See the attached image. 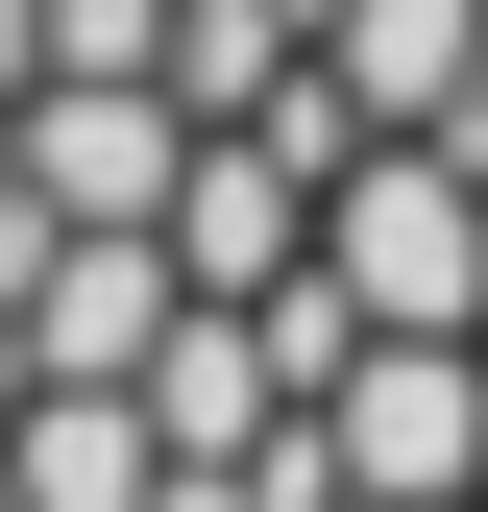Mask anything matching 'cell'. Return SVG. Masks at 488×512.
I'll list each match as a JSON object with an SVG mask.
<instances>
[{"label": "cell", "instance_id": "6da1fadb", "mask_svg": "<svg viewBox=\"0 0 488 512\" xmlns=\"http://www.w3.org/2000/svg\"><path fill=\"white\" fill-rule=\"evenodd\" d=\"M293 269L342 293V342H488V147H342L293 196Z\"/></svg>", "mask_w": 488, "mask_h": 512}, {"label": "cell", "instance_id": "7a4b0ae2", "mask_svg": "<svg viewBox=\"0 0 488 512\" xmlns=\"http://www.w3.org/2000/svg\"><path fill=\"white\" fill-rule=\"evenodd\" d=\"M293 464L318 512H488V342H342Z\"/></svg>", "mask_w": 488, "mask_h": 512}, {"label": "cell", "instance_id": "3957f363", "mask_svg": "<svg viewBox=\"0 0 488 512\" xmlns=\"http://www.w3.org/2000/svg\"><path fill=\"white\" fill-rule=\"evenodd\" d=\"M318 122L342 147H488V0H318Z\"/></svg>", "mask_w": 488, "mask_h": 512}, {"label": "cell", "instance_id": "277c9868", "mask_svg": "<svg viewBox=\"0 0 488 512\" xmlns=\"http://www.w3.org/2000/svg\"><path fill=\"white\" fill-rule=\"evenodd\" d=\"M171 147H196L171 98H25V147H0V196H25L49 244H147V220H171Z\"/></svg>", "mask_w": 488, "mask_h": 512}, {"label": "cell", "instance_id": "5b68a950", "mask_svg": "<svg viewBox=\"0 0 488 512\" xmlns=\"http://www.w3.org/2000/svg\"><path fill=\"white\" fill-rule=\"evenodd\" d=\"M25 49H49V98H147L171 74V0H25Z\"/></svg>", "mask_w": 488, "mask_h": 512}, {"label": "cell", "instance_id": "8992f818", "mask_svg": "<svg viewBox=\"0 0 488 512\" xmlns=\"http://www.w3.org/2000/svg\"><path fill=\"white\" fill-rule=\"evenodd\" d=\"M0 391H25V366H0Z\"/></svg>", "mask_w": 488, "mask_h": 512}]
</instances>
